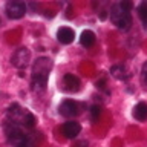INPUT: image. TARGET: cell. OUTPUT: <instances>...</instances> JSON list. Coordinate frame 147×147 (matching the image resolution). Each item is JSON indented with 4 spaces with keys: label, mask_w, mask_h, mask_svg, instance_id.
<instances>
[{
    "label": "cell",
    "mask_w": 147,
    "mask_h": 147,
    "mask_svg": "<svg viewBox=\"0 0 147 147\" xmlns=\"http://www.w3.org/2000/svg\"><path fill=\"white\" fill-rule=\"evenodd\" d=\"M51 69H52V60L51 58L48 57L37 58V61L34 63V67H32V81H31L32 89L37 92H43L46 89Z\"/></svg>",
    "instance_id": "cell-1"
},
{
    "label": "cell",
    "mask_w": 147,
    "mask_h": 147,
    "mask_svg": "<svg viewBox=\"0 0 147 147\" xmlns=\"http://www.w3.org/2000/svg\"><path fill=\"white\" fill-rule=\"evenodd\" d=\"M110 22L113 23L118 29L121 31H129L132 26V16H130V11L126 8H123L119 3L113 5L110 8Z\"/></svg>",
    "instance_id": "cell-2"
},
{
    "label": "cell",
    "mask_w": 147,
    "mask_h": 147,
    "mask_svg": "<svg viewBox=\"0 0 147 147\" xmlns=\"http://www.w3.org/2000/svg\"><path fill=\"white\" fill-rule=\"evenodd\" d=\"M26 11H28V8H26L25 2H22V0H11V2H8L6 6H5L6 16L9 18H12V20L22 18L26 14Z\"/></svg>",
    "instance_id": "cell-3"
},
{
    "label": "cell",
    "mask_w": 147,
    "mask_h": 147,
    "mask_svg": "<svg viewBox=\"0 0 147 147\" xmlns=\"http://www.w3.org/2000/svg\"><path fill=\"white\" fill-rule=\"evenodd\" d=\"M29 61H31V52H29L28 48H18L16 52H14V55L11 57L12 66H16L17 69L26 67L28 64H29Z\"/></svg>",
    "instance_id": "cell-4"
},
{
    "label": "cell",
    "mask_w": 147,
    "mask_h": 147,
    "mask_svg": "<svg viewBox=\"0 0 147 147\" xmlns=\"http://www.w3.org/2000/svg\"><path fill=\"white\" fill-rule=\"evenodd\" d=\"M58 113L64 118H74L80 113V104L72 101V100H64L58 106Z\"/></svg>",
    "instance_id": "cell-5"
},
{
    "label": "cell",
    "mask_w": 147,
    "mask_h": 147,
    "mask_svg": "<svg viewBox=\"0 0 147 147\" xmlns=\"http://www.w3.org/2000/svg\"><path fill=\"white\" fill-rule=\"evenodd\" d=\"M61 87H63L64 92L75 94V92L80 90L81 81H80V78L75 77L74 74H64V77H63V80H61Z\"/></svg>",
    "instance_id": "cell-6"
},
{
    "label": "cell",
    "mask_w": 147,
    "mask_h": 147,
    "mask_svg": "<svg viewBox=\"0 0 147 147\" xmlns=\"http://www.w3.org/2000/svg\"><path fill=\"white\" fill-rule=\"evenodd\" d=\"M61 132L66 138L74 140V138H77V135L81 132V126H80V123H77V121H67L61 126Z\"/></svg>",
    "instance_id": "cell-7"
},
{
    "label": "cell",
    "mask_w": 147,
    "mask_h": 147,
    "mask_svg": "<svg viewBox=\"0 0 147 147\" xmlns=\"http://www.w3.org/2000/svg\"><path fill=\"white\" fill-rule=\"evenodd\" d=\"M74 38H75V32H74L71 28L63 26L57 31V40L61 45H71L74 41Z\"/></svg>",
    "instance_id": "cell-8"
},
{
    "label": "cell",
    "mask_w": 147,
    "mask_h": 147,
    "mask_svg": "<svg viewBox=\"0 0 147 147\" xmlns=\"http://www.w3.org/2000/svg\"><path fill=\"white\" fill-rule=\"evenodd\" d=\"M95 40H96L95 34H94V31H90V29L83 31L81 35H80V43H81V46H84V48H90V46H94Z\"/></svg>",
    "instance_id": "cell-9"
},
{
    "label": "cell",
    "mask_w": 147,
    "mask_h": 147,
    "mask_svg": "<svg viewBox=\"0 0 147 147\" xmlns=\"http://www.w3.org/2000/svg\"><path fill=\"white\" fill-rule=\"evenodd\" d=\"M110 75H112L113 78H117V80H127L129 74L126 71V67L124 66H119V64H115V66L110 67Z\"/></svg>",
    "instance_id": "cell-10"
},
{
    "label": "cell",
    "mask_w": 147,
    "mask_h": 147,
    "mask_svg": "<svg viewBox=\"0 0 147 147\" xmlns=\"http://www.w3.org/2000/svg\"><path fill=\"white\" fill-rule=\"evenodd\" d=\"M133 117L138 121H146L147 119V104L146 103H138L133 109Z\"/></svg>",
    "instance_id": "cell-11"
},
{
    "label": "cell",
    "mask_w": 147,
    "mask_h": 147,
    "mask_svg": "<svg viewBox=\"0 0 147 147\" xmlns=\"http://www.w3.org/2000/svg\"><path fill=\"white\" fill-rule=\"evenodd\" d=\"M136 12H138V17L141 18L142 25L147 28V0H142V2L138 5Z\"/></svg>",
    "instance_id": "cell-12"
},
{
    "label": "cell",
    "mask_w": 147,
    "mask_h": 147,
    "mask_svg": "<svg viewBox=\"0 0 147 147\" xmlns=\"http://www.w3.org/2000/svg\"><path fill=\"white\" fill-rule=\"evenodd\" d=\"M22 126H25V127H28V129H32V127L35 126V118H34V115H32L31 112H28V110H26L25 117H23Z\"/></svg>",
    "instance_id": "cell-13"
},
{
    "label": "cell",
    "mask_w": 147,
    "mask_h": 147,
    "mask_svg": "<svg viewBox=\"0 0 147 147\" xmlns=\"http://www.w3.org/2000/svg\"><path fill=\"white\" fill-rule=\"evenodd\" d=\"M90 119L92 121H96V119L100 118V115H101V107L100 106H96V104H94V106H90Z\"/></svg>",
    "instance_id": "cell-14"
},
{
    "label": "cell",
    "mask_w": 147,
    "mask_h": 147,
    "mask_svg": "<svg viewBox=\"0 0 147 147\" xmlns=\"http://www.w3.org/2000/svg\"><path fill=\"white\" fill-rule=\"evenodd\" d=\"M141 84L147 89V61L142 64V69H141Z\"/></svg>",
    "instance_id": "cell-15"
},
{
    "label": "cell",
    "mask_w": 147,
    "mask_h": 147,
    "mask_svg": "<svg viewBox=\"0 0 147 147\" xmlns=\"http://www.w3.org/2000/svg\"><path fill=\"white\" fill-rule=\"evenodd\" d=\"M16 147H34V141L31 140V136H26L22 142H18Z\"/></svg>",
    "instance_id": "cell-16"
},
{
    "label": "cell",
    "mask_w": 147,
    "mask_h": 147,
    "mask_svg": "<svg viewBox=\"0 0 147 147\" xmlns=\"http://www.w3.org/2000/svg\"><path fill=\"white\" fill-rule=\"evenodd\" d=\"M119 5H121L123 8L129 9V11H132V8H133V3H132V0H121V2H119Z\"/></svg>",
    "instance_id": "cell-17"
},
{
    "label": "cell",
    "mask_w": 147,
    "mask_h": 147,
    "mask_svg": "<svg viewBox=\"0 0 147 147\" xmlns=\"http://www.w3.org/2000/svg\"><path fill=\"white\" fill-rule=\"evenodd\" d=\"M87 146H89V144H87V141L83 140V141H77L72 147H87Z\"/></svg>",
    "instance_id": "cell-18"
}]
</instances>
